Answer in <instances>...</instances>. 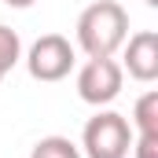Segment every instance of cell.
Wrapping results in <instances>:
<instances>
[{
	"mask_svg": "<svg viewBox=\"0 0 158 158\" xmlns=\"http://www.w3.org/2000/svg\"><path fill=\"white\" fill-rule=\"evenodd\" d=\"M129 37V11L118 0H96L77 15V48L88 59H110Z\"/></svg>",
	"mask_w": 158,
	"mask_h": 158,
	"instance_id": "obj_1",
	"label": "cell"
},
{
	"mask_svg": "<svg viewBox=\"0 0 158 158\" xmlns=\"http://www.w3.org/2000/svg\"><path fill=\"white\" fill-rule=\"evenodd\" d=\"M81 158H125L132 151V125L118 110H99L81 132Z\"/></svg>",
	"mask_w": 158,
	"mask_h": 158,
	"instance_id": "obj_2",
	"label": "cell"
},
{
	"mask_svg": "<svg viewBox=\"0 0 158 158\" xmlns=\"http://www.w3.org/2000/svg\"><path fill=\"white\" fill-rule=\"evenodd\" d=\"M74 44L63 37V33H44L30 44L26 52V70L33 81H63L70 70H74Z\"/></svg>",
	"mask_w": 158,
	"mask_h": 158,
	"instance_id": "obj_3",
	"label": "cell"
},
{
	"mask_svg": "<svg viewBox=\"0 0 158 158\" xmlns=\"http://www.w3.org/2000/svg\"><path fill=\"white\" fill-rule=\"evenodd\" d=\"M121 81H125V70H121V63H114V55L110 59H88L77 70V96L88 107H107L118 99Z\"/></svg>",
	"mask_w": 158,
	"mask_h": 158,
	"instance_id": "obj_4",
	"label": "cell"
},
{
	"mask_svg": "<svg viewBox=\"0 0 158 158\" xmlns=\"http://www.w3.org/2000/svg\"><path fill=\"white\" fill-rule=\"evenodd\" d=\"M125 63L121 70H129V77L151 85L158 77V33L155 30H140L132 37H125Z\"/></svg>",
	"mask_w": 158,
	"mask_h": 158,
	"instance_id": "obj_5",
	"label": "cell"
},
{
	"mask_svg": "<svg viewBox=\"0 0 158 158\" xmlns=\"http://www.w3.org/2000/svg\"><path fill=\"white\" fill-rule=\"evenodd\" d=\"M132 125H136V136H158V92H143L132 107Z\"/></svg>",
	"mask_w": 158,
	"mask_h": 158,
	"instance_id": "obj_6",
	"label": "cell"
},
{
	"mask_svg": "<svg viewBox=\"0 0 158 158\" xmlns=\"http://www.w3.org/2000/svg\"><path fill=\"white\" fill-rule=\"evenodd\" d=\"M30 158H81V147L70 136H40L30 151Z\"/></svg>",
	"mask_w": 158,
	"mask_h": 158,
	"instance_id": "obj_7",
	"label": "cell"
},
{
	"mask_svg": "<svg viewBox=\"0 0 158 158\" xmlns=\"http://www.w3.org/2000/svg\"><path fill=\"white\" fill-rule=\"evenodd\" d=\"M19 59H22V40H19V33L11 26L0 22V81L19 66Z\"/></svg>",
	"mask_w": 158,
	"mask_h": 158,
	"instance_id": "obj_8",
	"label": "cell"
},
{
	"mask_svg": "<svg viewBox=\"0 0 158 158\" xmlns=\"http://www.w3.org/2000/svg\"><path fill=\"white\" fill-rule=\"evenodd\" d=\"M132 155L136 158H158V136H132Z\"/></svg>",
	"mask_w": 158,
	"mask_h": 158,
	"instance_id": "obj_9",
	"label": "cell"
},
{
	"mask_svg": "<svg viewBox=\"0 0 158 158\" xmlns=\"http://www.w3.org/2000/svg\"><path fill=\"white\" fill-rule=\"evenodd\" d=\"M7 7H30V4H37V0H4Z\"/></svg>",
	"mask_w": 158,
	"mask_h": 158,
	"instance_id": "obj_10",
	"label": "cell"
},
{
	"mask_svg": "<svg viewBox=\"0 0 158 158\" xmlns=\"http://www.w3.org/2000/svg\"><path fill=\"white\" fill-rule=\"evenodd\" d=\"M143 4H147V7H158V0H143Z\"/></svg>",
	"mask_w": 158,
	"mask_h": 158,
	"instance_id": "obj_11",
	"label": "cell"
}]
</instances>
